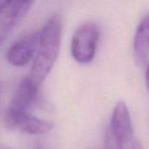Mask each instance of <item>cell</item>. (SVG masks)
<instances>
[{
    "mask_svg": "<svg viewBox=\"0 0 149 149\" xmlns=\"http://www.w3.org/2000/svg\"><path fill=\"white\" fill-rule=\"evenodd\" d=\"M62 38V19L58 14L52 16L39 31V41L31 70L30 78L41 83L57 61Z\"/></svg>",
    "mask_w": 149,
    "mask_h": 149,
    "instance_id": "cell-1",
    "label": "cell"
},
{
    "mask_svg": "<svg viewBox=\"0 0 149 149\" xmlns=\"http://www.w3.org/2000/svg\"><path fill=\"white\" fill-rule=\"evenodd\" d=\"M99 39L100 29L95 23L81 24L75 31L71 41L72 58L80 64L90 63L95 56Z\"/></svg>",
    "mask_w": 149,
    "mask_h": 149,
    "instance_id": "cell-2",
    "label": "cell"
},
{
    "mask_svg": "<svg viewBox=\"0 0 149 149\" xmlns=\"http://www.w3.org/2000/svg\"><path fill=\"white\" fill-rule=\"evenodd\" d=\"M105 149H124V145L116 140L107 130L105 138Z\"/></svg>",
    "mask_w": 149,
    "mask_h": 149,
    "instance_id": "cell-9",
    "label": "cell"
},
{
    "mask_svg": "<svg viewBox=\"0 0 149 149\" xmlns=\"http://www.w3.org/2000/svg\"><path fill=\"white\" fill-rule=\"evenodd\" d=\"M39 41V31L30 32L15 41L9 48L6 58L13 66L21 67L35 57Z\"/></svg>",
    "mask_w": 149,
    "mask_h": 149,
    "instance_id": "cell-5",
    "label": "cell"
},
{
    "mask_svg": "<svg viewBox=\"0 0 149 149\" xmlns=\"http://www.w3.org/2000/svg\"><path fill=\"white\" fill-rule=\"evenodd\" d=\"M131 149H144L141 143L137 141V140H134L131 143Z\"/></svg>",
    "mask_w": 149,
    "mask_h": 149,
    "instance_id": "cell-10",
    "label": "cell"
},
{
    "mask_svg": "<svg viewBox=\"0 0 149 149\" xmlns=\"http://www.w3.org/2000/svg\"><path fill=\"white\" fill-rule=\"evenodd\" d=\"M0 149H15V148H0Z\"/></svg>",
    "mask_w": 149,
    "mask_h": 149,
    "instance_id": "cell-13",
    "label": "cell"
},
{
    "mask_svg": "<svg viewBox=\"0 0 149 149\" xmlns=\"http://www.w3.org/2000/svg\"><path fill=\"white\" fill-rule=\"evenodd\" d=\"M4 124L10 130L17 131L31 135H42L51 132L53 123L42 120L30 112L6 109L4 114Z\"/></svg>",
    "mask_w": 149,
    "mask_h": 149,
    "instance_id": "cell-3",
    "label": "cell"
},
{
    "mask_svg": "<svg viewBox=\"0 0 149 149\" xmlns=\"http://www.w3.org/2000/svg\"><path fill=\"white\" fill-rule=\"evenodd\" d=\"M31 1H3L0 7V47L31 10Z\"/></svg>",
    "mask_w": 149,
    "mask_h": 149,
    "instance_id": "cell-4",
    "label": "cell"
},
{
    "mask_svg": "<svg viewBox=\"0 0 149 149\" xmlns=\"http://www.w3.org/2000/svg\"><path fill=\"white\" fill-rule=\"evenodd\" d=\"M146 84H147V87L149 93V65H148V68L146 71Z\"/></svg>",
    "mask_w": 149,
    "mask_h": 149,
    "instance_id": "cell-11",
    "label": "cell"
},
{
    "mask_svg": "<svg viewBox=\"0 0 149 149\" xmlns=\"http://www.w3.org/2000/svg\"><path fill=\"white\" fill-rule=\"evenodd\" d=\"M37 149H40V148H37Z\"/></svg>",
    "mask_w": 149,
    "mask_h": 149,
    "instance_id": "cell-15",
    "label": "cell"
},
{
    "mask_svg": "<svg viewBox=\"0 0 149 149\" xmlns=\"http://www.w3.org/2000/svg\"><path fill=\"white\" fill-rule=\"evenodd\" d=\"M108 131L124 146L134 141V127L127 104L120 100L113 108Z\"/></svg>",
    "mask_w": 149,
    "mask_h": 149,
    "instance_id": "cell-6",
    "label": "cell"
},
{
    "mask_svg": "<svg viewBox=\"0 0 149 149\" xmlns=\"http://www.w3.org/2000/svg\"><path fill=\"white\" fill-rule=\"evenodd\" d=\"M149 53V13L140 22L134 38V57L137 65H143Z\"/></svg>",
    "mask_w": 149,
    "mask_h": 149,
    "instance_id": "cell-8",
    "label": "cell"
},
{
    "mask_svg": "<svg viewBox=\"0 0 149 149\" xmlns=\"http://www.w3.org/2000/svg\"><path fill=\"white\" fill-rule=\"evenodd\" d=\"M2 91H3V89H2V84L0 83V100H1V95H2Z\"/></svg>",
    "mask_w": 149,
    "mask_h": 149,
    "instance_id": "cell-12",
    "label": "cell"
},
{
    "mask_svg": "<svg viewBox=\"0 0 149 149\" xmlns=\"http://www.w3.org/2000/svg\"><path fill=\"white\" fill-rule=\"evenodd\" d=\"M3 1H0V7L2 6V4H3Z\"/></svg>",
    "mask_w": 149,
    "mask_h": 149,
    "instance_id": "cell-14",
    "label": "cell"
},
{
    "mask_svg": "<svg viewBox=\"0 0 149 149\" xmlns=\"http://www.w3.org/2000/svg\"><path fill=\"white\" fill-rule=\"evenodd\" d=\"M39 87L40 85L35 82L31 78H24L16 89L8 108L17 111L30 112V109L38 100Z\"/></svg>",
    "mask_w": 149,
    "mask_h": 149,
    "instance_id": "cell-7",
    "label": "cell"
}]
</instances>
